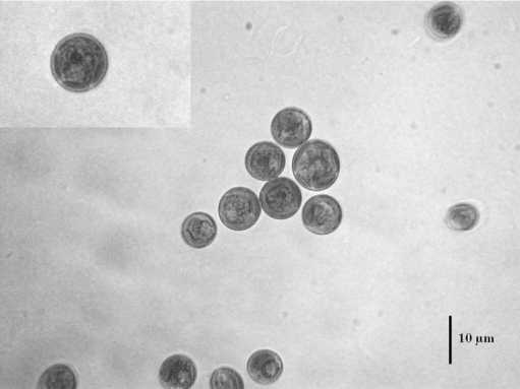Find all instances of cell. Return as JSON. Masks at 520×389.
I'll return each mask as SVG.
<instances>
[{"label": "cell", "instance_id": "obj_13", "mask_svg": "<svg viewBox=\"0 0 520 389\" xmlns=\"http://www.w3.org/2000/svg\"><path fill=\"white\" fill-rule=\"evenodd\" d=\"M78 379L75 371L66 364H55L47 368L39 378L41 389H76Z\"/></svg>", "mask_w": 520, "mask_h": 389}, {"label": "cell", "instance_id": "obj_7", "mask_svg": "<svg viewBox=\"0 0 520 389\" xmlns=\"http://www.w3.org/2000/svg\"><path fill=\"white\" fill-rule=\"evenodd\" d=\"M245 165L248 173L254 179L270 181L282 174L286 165V158L277 145L270 142H260L248 150Z\"/></svg>", "mask_w": 520, "mask_h": 389}, {"label": "cell", "instance_id": "obj_6", "mask_svg": "<svg viewBox=\"0 0 520 389\" xmlns=\"http://www.w3.org/2000/svg\"><path fill=\"white\" fill-rule=\"evenodd\" d=\"M302 220L309 232L326 236L336 232L340 227L343 210L336 199L328 194H319L305 204Z\"/></svg>", "mask_w": 520, "mask_h": 389}, {"label": "cell", "instance_id": "obj_9", "mask_svg": "<svg viewBox=\"0 0 520 389\" xmlns=\"http://www.w3.org/2000/svg\"><path fill=\"white\" fill-rule=\"evenodd\" d=\"M197 377L195 362L182 354L166 358L158 373L159 382L164 388L189 389L194 386Z\"/></svg>", "mask_w": 520, "mask_h": 389}, {"label": "cell", "instance_id": "obj_10", "mask_svg": "<svg viewBox=\"0 0 520 389\" xmlns=\"http://www.w3.org/2000/svg\"><path fill=\"white\" fill-rule=\"evenodd\" d=\"M217 224L207 213L197 212L188 216L182 225L184 242L192 248L204 249L210 246L217 237Z\"/></svg>", "mask_w": 520, "mask_h": 389}, {"label": "cell", "instance_id": "obj_14", "mask_svg": "<svg viewBox=\"0 0 520 389\" xmlns=\"http://www.w3.org/2000/svg\"><path fill=\"white\" fill-rule=\"evenodd\" d=\"M210 388L244 389L245 383L241 374L229 367H221L213 371L210 377Z\"/></svg>", "mask_w": 520, "mask_h": 389}, {"label": "cell", "instance_id": "obj_2", "mask_svg": "<svg viewBox=\"0 0 520 389\" xmlns=\"http://www.w3.org/2000/svg\"><path fill=\"white\" fill-rule=\"evenodd\" d=\"M341 162L334 147L322 140H313L295 153L293 173L306 189L319 192L332 187L340 174Z\"/></svg>", "mask_w": 520, "mask_h": 389}, {"label": "cell", "instance_id": "obj_3", "mask_svg": "<svg viewBox=\"0 0 520 389\" xmlns=\"http://www.w3.org/2000/svg\"><path fill=\"white\" fill-rule=\"evenodd\" d=\"M218 215L229 230L242 232L253 228L261 217V204L256 192L243 186L229 189L219 202Z\"/></svg>", "mask_w": 520, "mask_h": 389}, {"label": "cell", "instance_id": "obj_1", "mask_svg": "<svg viewBox=\"0 0 520 389\" xmlns=\"http://www.w3.org/2000/svg\"><path fill=\"white\" fill-rule=\"evenodd\" d=\"M50 68L57 84L69 92L82 94L101 85L109 70V59L97 38L77 33L57 43Z\"/></svg>", "mask_w": 520, "mask_h": 389}, {"label": "cell", "instance_id": "obj_11", "mask_svg": "<svg viewBox=\"0 0 520 389\" xmlns=\"http://www.w3.org/2000/svg\"><path fill=\"white\" fill-rule=\"evenodd\" d=\"M284 369L282 358L271 350H259L253 353L247 362L250 378L261 385L277 382Z\"/></svg>", "mask_w": 520, "mask_h": 389}, {"label": "cell", "instance_id": "obj_8", "mask_svg": "<svg viewBox=\"0 0 520 389\" xmlns=\"http://www.w3.org/2000/svg\"><path fill=\"white\" fill-rule=\"evenodd\" d=\"M464 21V11L458 5L440 3L429 11L425 25L430 37L437 41H446L458 35Z\"/></svg>", "mask_w": 520, "mask_h": 389}, {"label": "cell", "instance_id": "obj_4", "mask_svg": "<svg viewBox=\"0 0 520 389\" xmlns=\"http://www.w3.org/2000/svg\"><path fill=\"white\" fill-rule=\"evenodd\" d=\"M303 203V193L291 178L277 177L268 181L261 189L260 204L264 213L278 221L293 218Z\"/></svg>", "mask_w": 520, "mask_h": 389}, {"label": "cell", "instance_id": "obj_5", "mask_svg": "<svg viewBox=\"0 0 520 389\" xmlns=\"http://www.w3.org/2000/svg\"><path fill=\"white\" fill-rule=\"evenodd\" d=\"M270 131L279 146L293 150L308 143L313 134V122L304 110L288 107L273 117Z\"/></svg>", "mask_w": 520, "mask_h": 389}, {"label": "cell", "instance_id": "obj_12", "mask_svg": "<svg viewBox=\"0 0 520 389\" xmlns=\"http://www.w3.org/2000/svg\"><path fill=\"white\" fill-rule=\"evenodd\" d=\"M480 222V212L476 206L469 203H459L452 206L446 213L445 224L455 232L474 230Z\"/></svg>", "mask_w": 520, "mask_h": 389}]
</instances>
